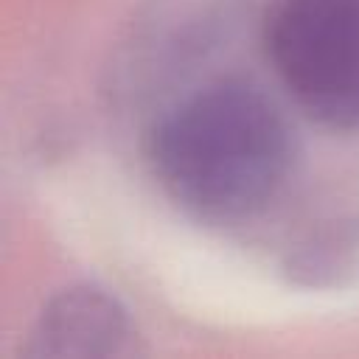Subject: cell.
I'll return each instance as SVG.
<instances>
[{
  "label": "cell",
  "mask_w": 359,
  "mask_h": 359,
  "mask_svg": "<svg viewBox=\"0 0 359 359\" xmlns=\"http://www.w3.org/2000/svg\"><path fill=\"white\" fill-rule=\"evenodd\" d=\"M123 339L126 311L121 303L101 289L73 286L42 309L25 353L39 359H95L118 353Z\"/></svg>",
  "instance_id": "cell-3"
},
{
  "label": "cell",
  "mask_w": 359,
  "mask_h": 359,
  "mask_svg": "<svg viewBox=\"0 0 359 359\" xmlns=\"http://www.w3.org/2000/svg\"><path fill=\"white\" fill-rule=\"evenodd\" d=\"M149 163L163 191L188 213L238 222L264 210L283 188L292 135L255 87L222 81L154 123Z\"/></svg>",
  "instance_id": "cell-1"
},
{
  "label": "cell",
  "mask_w": 359,
  "mask_h": 359,
  "mask_svg": "<svg viewBox=\"0 0 359 359\" xmlns=\"http://www.w3.org/2000/svg\"><path fill=\"white\" fill-rule=\"evenodd\" d=\"M264 48L309 118L359 129V0H269Z\"/></svg>",
  "instance_id": "cell-2"
}]
</instances>
